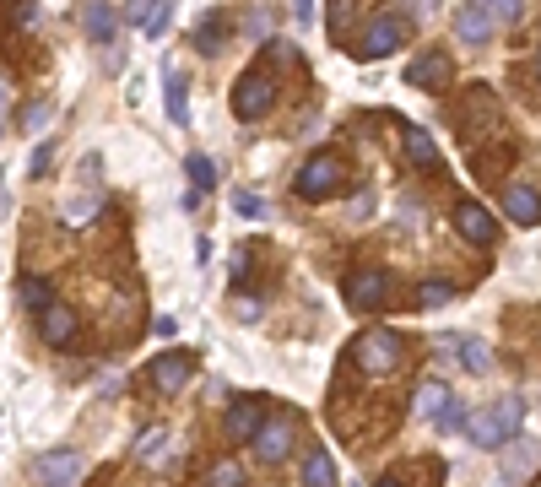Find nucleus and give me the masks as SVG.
<instances>
[{
    "label": "nucleus",
    "mask_w": 541,
    "mask_h": 487,
    "mask_svg": "<svg viewBox=\"0 0 541 487\" xmlns=\"http://www.w3.org/2000/svg\"><path fill=\"white\" fill-rule=\"evenodd\" d=\"M293 17H298V22H309V17H314V0H293Z\"/></svg>",
    "instance_id": "37"
},
{
    "label": "nucleus",
    "mask_w": 541,
    "mask_h": 487,
    "mask_svg": "<svg viewBox=\"0 0 541 487\" xmlns=\"http://www.w3.org/2000/svg\"><path fill=\"white\" fill-rule=\"evenodd\" d=\"M536 71H541V49H536Z\"/></svg>",
    "instance_id": "40"
},
{
    "label": "nucleus",
    "mask_w": 541,
    "mask_h": 487,
    "mask_svg": "<svg viewBox=\"0 0 541 487\" xmlns=\"http://www.w3.org/2000/svg\"><path fill=\"white\" fill-rule=\"evenodd\" d=\"M163 98H168V120L190 125V92H184V71H179V65H163Z\"/></svg>",
    "instance_id": "19"
},
{
    "label": "nucleus",
    "mask_w": 541,
    "mask_h": 487,
    "mask_svg": "<svg viewBox=\"0 0 541 487\" xmlns=\"http://www.w3.org/2000/svg\"><path fill=\"white\" fill-rule=\"evenodd\" d=\"M168 28H174V0H163V6L152 11V22H147V28H141V33H147V38H163Z\"/></svg>",
    "instance_id": "31"
},
{
    "label": "nucleus",
    "mask_w": 541,
    "mask_h": 487,
    "mask_svg": "<svg viewBox=\"0 0 541 487\" xmlns=\"http://www.w3.org/2000/svg\"><path fill=\"white\" fill-rule=\"evenodd\" d=\"M401 336L390 331V325H374V331H363L358 341H352V363L363 368V374H374V379H385L401 368Z\"/></svg>",
    "instance_id": "3"
},
{
    "label": "nucleus",
    "mask_w": 541,
    "mask_h": 487,
    "mask_svg": "<svg viewBox=\"0 0 541 487\" xmlns=\"http://www.w3.org/2000/svg\"><path fill=\"white\" fill-rule=\"evenodd\" d=\"M38 331H44L49 347H71V341H76V309L49 304L44 314H38Z\"/></svg>",
    "instance_id": "14"
},
{
    "label": "nucleus",
    "mask_w": 541,
    "mask_h": 487,
    "mask_svg": "<svg viewBox=\"0 0 541 487\" xmlns=\"http://www.w3.org/2000/svg\"><path fill=\"white\" fill-rule=\"evenodd\" d=\"M450 76H455V65H450L444 49H422V55L406 65V87H417V92H444Z\"/></svg>",
    "instance_id": "8"
},
{
    "label": "nucleus",
    "mask_w": 541,
    "mask_h": 487,
    "mask_svg": "<svg viewBox=\"0 0 541 487\" xmlns=\"http://www.w3.org/2000/svg\"><path fill=\"white\" fill-rule=\"evenodd\" d=\"M233 212H239V217H266V201H260L255 190H239V195H233Z\"/></svg>",
    "instance_id": "32"
},
{
    "label": "nucleus",
    "mask_w": 541,
    "mask_h": 487,
    "mask_svg": "<svg viewBox=\"0 0 541 487\" xmlns=\"http://www.w3.org/2000/svg\"><path fill=\"white\" fill-rule=\"evenodd\" d=\"M76 477H82V460H76L71 450H49L33 460V482L38 487H71Z\"/></svg>",
    "instance_id": "12"
},
{
    "label": "nucleus",
    "mask_w": 541,
    "mask_h": 487,
    "mask_svg": "<svg viewBox=\"0 0 541 487\" xmlns=\"http://www.w3.org/2000/svg\"><path fill=\"white\" fill-rule=\"evenodd\" d=\"M82 28L92 44H114V33H120V11L109 6V0H87L82 6Z\"/></svg>",
    "instance_id": "13"
},
{
    "label": "nucleus",
    "mask_w": 541,
    "mask_h": 487,
    "mask_svg": "<svg viewBox=\"0 0 541 487\" xmlns=\"http://www.w3.org/2000/svg\"><path fill=\"white\" fill-rule=\"evenodd\" d=\"M428 6H433V0H428Z\"/></svg>",
    "instance_id": "42"
},
{
    "label": "nucleus",
    "mask_w": 541,
    "mask_h": 487,
    "mask_svg": "<svg viewBox=\"0 0 541 487\" xmlns=\"http://www.w3.org/2000/svg\"><path fill=\"white\" fill-rule=\"evenodd\" d=\"M520 412H525L520 396H504V401L482 406L477 417H466L471 444H482V450H504L509 439H520Z\"/></svg>",
    "instance_id": "1"
},
{
    "label": "nucleus",
    "mask_w": 541,
    "mask_h": 487,
    "mask_svg": "<svg viewBox=\"0 0 541 487\" xmlns=\"http://www.w3.org/2000/svg\"><path fill=\"white\" fill-rule=\"evenodd\" d=\"M184 174H190L195 190H211V184H217V168H211V157H201V152L184 157Z\"/></svg>",
    "instance_id": "26"
},
{
    "label": "nucleus",
    "mask_w": 541,
    "mask_h": 487,
    "mask_svg": "<svg viewBox=\"0 0 541 487\" xmlns=\"http://www.w3.org/2000/svg\"><path fill=\"white\" fill-rule=\"evenodd\" d=\"M487 17H493V22H520L525 0H487Z\"/></svg>",
    "instance_id": "30"
},
{
    "label": "nucleus",
    "mask_w": 541,
    "mask_h": 487,
    "mask_svg": "<svg viewBox=\"0 0 541 487\" xmlns=\"http://www.w3.org/2000/svg\"><path fill=\"white\" fill-rule=\"evenodd\" d=\"M450 396H455V390L444 385V379H422V385H417V417L439 423V417H444V406H450Z\"/></svg>",
    "instance_id": "20"
},
{
    "label": "nucleus",
    "mask_w": 541,
    "mask_h": 487,
    "mask_svg": "<svg viewBox=\"0 0 541 487\" xmlns=\"http://www.w3.org/2000/svg\"><path fill=\"white\" fill-rule=\"evenodd\" d=\"M347 17H352V0H331V33H347Z\"/></svg>",
    "instance_id": "36"
},
{
    "label": "nucleus",
    "mask_w": 541,
    "mask_h": 487,
    "mask_svg": "<svg viewBox=\"0 0 541 487\" xmlns=\"http://www.w3.org/2000/svg\"><path fill=\"white\" fill-rule=\"evenodd\" d=\"M455 33L466 38L471 49H482L487 38H493V17H487L482 6H466V0H460V6H455Z\"/></svg>",
    "instance_id": "16"
},
{
    "label": "nucleus",
    "mask_w": 541,
    "mask_h": 487,
    "mask_svg": "<svg viewBox=\"0 0 541 487\" xmlns=\"http://www.w3.org/2000/svg\"><path fill=\"white\" fill-rule=\"evenodd\" d=\"M0 114H6V87H0Z\"/></svg>",
    "instance_id": "39"
},
{
    "label": "nucleus",
    "mask_w": 541,
    "mask_h": 487,
    "mask_svg": "<svg viewBox=\"0 0 541 487\" xmlns=\"http://www.w3.org/2000/svg\"><path fill=\"white\" fill-rule=\"evenodd\" d=\"M271 103H276L271 71H260V65H255V71H244L239 87H233V114H239V120H266Z\"/></svg>",
    "instance_id": "6"
},
{
    "label": "nucleus",
    "mask_w": 541,
    "mask_h": 487,
    "mask_svg": "<svg viewBox=\"0 0 541 487\" xmlns=\"http://www.w3.org/2000/svg\"><path fill=\"white\" fill-rule=\"evenodd\" d=\"M336 460L325 455V450H314L309 460H303V487H336Z\"/></svg>",
    "instance_id": "22"
},
{
    "label": "nucleus",
    "mask_w": 541,
    "mask_h": 487,
    "mask_svg": "<svg viewBox=\"0 0 541 487\" xmlns=\"http://www.w3.org/2000/svg\"><path fill=\"white\" fill-rule=\"evenodd\" d=\"M190 44L201 49V55H222V44H228V11H206L201 28L190 33Z\"/></svg>",
    "instance_id": "18"
},
{
    "label": "nucleus",
    "mask_w": 541,
    "mask_h": 487,
    "mask_svg": "<svg viewBox=\"0 0 541 487\" xmlns=\"http://www.w3.org/2000/svg\"><path fill=\"white\" fill-rule=\"evenodd\" d=\"M406 33H412V22H406V11H379V17H368L363 22V38L352 44V55L358 60H385V55H395V49L406 44Z\"/></svg>",
    "instance_id": "2"
},
{
    "label": "nucleus",
    "mask_w": 541,
    "mask_h": 487,
    "mask_svg": "<svg viewBox=\"0 0 541 487\" xmlns=\"http://www.w3.org/2000/svg\"><path fill=\"white\" fill-rule=\"evenodd\" d=\"M201 487H244V466H239V460H211Z\"/></svg>",
    "instance_id": "25"
},
{
    "label": "nucleus",
    "mask_w": 541,
    "mask_h": 487,
    "mask_svg": "<svg viewBox=\"0 0 541 487\" xmlns=\"http://www.w3.org/2000/svg\"><path fill=\"white\" fill-rule=\"evenodd\" d=\"M406 157L417 168H439V147L428 141V130H406Z\"/></svg>",
    "instance_id": "23"
},
{
    "label": "nucleus",
    "mask_w": 541,
    "mask_h": 487,
    "mask_svg": "<svg viewBox=\"0 0 541 487\" xmlns=\"http://www.w3.org/2000/svg\"><path fill=\"white\" fill-rule=\"evenodd\" d=\"M49 168H55V147H49V141H44V147H38V152H33V163H28V174H33V179H44V174H49Z\"/></svg>",
    "instance_id": "35"
},
{
    "label": "nucleus",
    "mask_w": 541,
    "mask_h": 487,
    "mask_svg": "<svg viewBox=\"0 0 541 487\" xmlns=\"http://www.w3.org/2000/svg\"><path fill=\"white\" fill-rule=\"evenodd\" d=\"M460 363H466L471 374H493V352H487V341L466 336V341H460Z\"/></svg>",
    "instance_id": "24"
},
{
    "label": "nucleus",
    "mask_w": 541,
    "mask_h": 487,
    "mask_svg": "<svg viewBox=\"0 0 541 487\" xmlns=\"http://www.w3.org/2000/svg\"><path fill=\"white\" fill-rule=\"evenodd\" d=\"M157 6H163V0H125V22H130V28H147Z\"/></svg>",
    "instance_id": "29"
},
{
    "label": "nucleus",
    "mask_w": 541,
    "mask_h": 487,
    "mask_svg": "<svg viewBox=\"0 0 541 487\" xmlns=\"http://www.w3.org/2000/svg\"><path fill=\"white\" fill-rule=\"evenodd\" d=\"M536 487H541V477H536Z\"/></svg>",
    "instance_id": "41"
},
{
    "label": "nucleus",
    "mask_w": 541,
    "mask_h": 487,
    "mask_svg": "<svg viewBox=\"0 0 541 487\" xmlns=\"http://www.w3.org/2000/svg\"><path fill=\"white\" fill-rule=\"evenodd\" d=\"M379 487H401V477H385V482H379Z\"/></svg>",
    "instance_id": "38"
},
{
    "label": "nucleus",
    "mask_w": 541,
    "mask_h": 487,
    "mask_svg": "<svg viewBox=\"0 0 541 487\" xmlns=\"http://www.w3.org/2000/svg\"><path fill=\"white\" fill-rule=\"evenodd\" d=\"M147 374H152L157 396H179V390L195 379V352H163V358H152Z\"/></svg>",
    "instance_id": "9"
},
{
    "label": "nucleus",
    "mask_w": 541,
    "mask_h": 487,
    "mask_svg": "<svg viewBox=\"0 0 541 487\" xmlns=\"http://www.w3.org/2000/svg\"><path fill=\"white\" fill-rule=\"evenodd\" d=\"M49 120H55V103H49V98H38L33 109L22 114V130H28V136H38V130H44Z\"/></svg>",
    "instance_id": "28"
},
{
    "label": "nucleus",
    "mask_w": 541,
    "mask_h": 487,
    "mask_svg": "<svg viewBox=\"0 0 541 487\" xmlns=\"http://www.w3.org/2000/svg\"><path fill=\"white\" fill-rule=\"evenodd\" d=\"M455 233L466 244H498V222H493V212L487 206H477V201H460L455 206Z\"/></svg>",
    "instance_id": "11"
},
{
    "label": "nucleus",
    "mask_w": 541,
    "mask_h": 487,
    "mask_svg": "<svg viewBox=\"0 0 541 487\" xmlns=\"http://www.w3.org/2000/svg\"><path fill=\"white\" fill-rule=\"evenodd\" d=\"M466 417H471V406L460 401V396H450V406H444V417H439V428H466Z\"/></svg>",
    "instance_id": "33"
},
{
    "label": "nucleus",
    "mask_w": 541,
    "mask_h": 487,
    "mask_svg": "<svg viewBox=\"0 0 541 487\" xmlns=\"http://www.w3.org/2000/svg\"><path fill=\"white\" fill-rule=\"evenodd\" d=\"M498 455H504V482H525V477H531V471L541 466V460H536V444H531V439H509Z\"/></svg>",
    "instance_id": "17"
},
{
    "label": "nucleus",
    "mask_w": 541,
    "mask_h": 487,
    "mask_svg": "<svg viewBox=\"0 0 541 487\" xmlns=\"http://www.w3.org/2000/svg\"><path fill=\"white\" fill-rule=\"evenodd\" d=\"M163 439H168L163 428H147V433H141V439H136V460H147V455H157V450H163Z\"/></svg>",
    "instance_id": "34"
},
{
    "label": "nucleus",
    "mask_w": 541,
    "mask_h": 487,
    "mask_svg": "<svg viewBox=\"0 0 541 487\" xmlns=\"http://www.w3.org/2000/svg\"><path fill=\"white\" fill-rule=\"evenodd\" d=\"M260 423H266V401H260V396H244V401L228 406V417H222V433H228V439H239V444H249V439L260 433Z\"/></svg>",
    "instance_id": "10"
},
{
    "label": "nucleus",
    "mask_w": 541,
    "mask_h": 487,
    "mask_svg": "<svg viewBox=\"0 0 541 487\" xmlns=\"http://www.w3.org/2000/svg\"><path fill=\"white\" fill-rule=\"evenodd\" d=\"M293 439H298V428H293V417H266L260 423V433L249 444H255V460H266V466H282L287 455H293Z\"/></svg>",
    "instance_id": "7"
},
{
    "label": "nucleus",
    "mask_w": 541,
    "mask_h": 487,
    "mask_svg": "<svg viewBox=\"0 0 541 487\" xmlns=\"http://www.w3.org/2000/svg\"><path fill=\"white\" fill-rule=\"evenodd\" d=\"M504 212H509V222H520V228H536V222H541V195L531 190V184H509V190H504Z\"/></svg>",
    "instance_id": "15"
},
{
    "label": "nucleus",
    "mask_w": 541,
    "mask_h": 487,
    "mask_svg": "<svg viewBox=\"0 0 541 487\" xmlns=\"http://www.w3.org/2000/svg\"><path fill=\"white\" fill-rule=\"evenodd\" d=\"M17 304L28 309V314H44L49 304H55V282H49V276H22V287H17Z\"/></svg>",
    "instance_id": "21"
},
{
    "label": "nucleus",
    "mask_w": 541,
    "mask_h": 487,
    "mask_svg": "<svg viewBox=\"0 0 541 487\" xmlns=\"http://www.w3.org/2000/svg\"><path fill=\"white\" fill-rule=\"evenodd\" d=\"M455 298V282H444V276H433V282H422V304L428 309H444Z\"/></svg>",
    "instance_id": "27"
},
{
    "label": "nucleus",
    "mask_w": 541,
    "mask_h": 487,
    "mask_svg": "<svg viewBox=\"0 0 541 487\" xmlns=\"http://www.w3.org/2000/svg\"><path fill=\"white\" fill-rule=\"evenodd\" d=\"M341 184H347V163L331 157V152H320V157H309V163L298 168L293 190L303 195V201H325V195H336Z\"/></svg>",
    "instance_id": "4"
},
{
    "label": "nucleus",
    "mask_w": 541,
    "mask_h": 487,
    "mask_svg": "<svg viewBox=\"0 0 541 487\" xmlns=\"http://www.w3.org/2000/svg\"><path fill=\"white\" fill-rule=\"evenodd\" d=\"M395 298V276L385 266H368V271H352L347 276V304L358 309V314H374V309H385Z\"/></svg>",
    "instance_id": "5"
}]
</instances>
